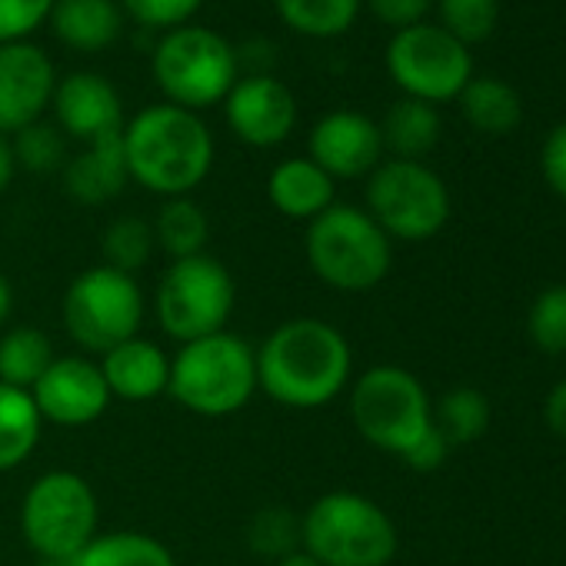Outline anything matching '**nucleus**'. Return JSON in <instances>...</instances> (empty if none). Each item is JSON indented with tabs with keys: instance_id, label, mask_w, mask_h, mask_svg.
<instances>
[{
	"instance_id": "41",
	"label": "nucleus",
	"mask_w": 566,
	"mask_h": 566,
	"mask_svg": "<svg viewBox=\"0 0 566 566\" xmlns=\"http://www.w3.org/2000/svg\"><path fill=\"white\" fill-rule=\"evenodd\" d=\"M18 174V160H14V150H11V140L8 137H0V193H4L11 187Z\"/></svg>"
},
{
	"instance_id": "19",
	"label": "nucleus",
	"mask_w": 566,
	"mask_h": 566,
	"mask_svg": "<svg viewBox=\"0 0 566 566\" xmlns=\"http://www.w3.org/2000/svg\"><path fill=\"white\" fill-rule=\"evenodd\" d=\"M127 184H130V170H127V157H124V130L87 144L64 167L67 193L87 207H101V203L120 197Z\"/></svg>"
},
{
	"instance_id": "17",
	"label": "nucleus",
	"mask_w": 566,
	"mask_h": 566,
	"mask_svg": "<svg viewBox=\"0 0 566 566\" xmlns=\"http://www.w3.org/2000/svg\"><path fill=\"white\" fill-rule=\"evenodd\" d=\"M54 114L57 127L84 144H94L101 137L124 130V104L117 87L101 74H71L54 91Z\"/></svg>"
},
{
	"instance_id": "18",
	"label": "nucleus",
	"mask_w": 566,
	"mask_h": 566,
	"mask_svg": "<svg viewBox=\"0 0 566 566\" xmlns=\"http://www.w3.org/2000/svg\"><path fill=\"white\" fill-rule=\"evenodd\" d=\"M101 374H104L111 397L130 400V403H147V400H157L160 394H167L170 357L154 340L130 337L101 357Z\"/></svg>"
},
{
	"instance_id": "24",
	"label": "nucleus",
	"mask_w": 566,
	"mask_h": 566,
	"mask_svg": "<svg viewBox=\"0 0 566 566\" xmlns=\"http://www.w3.org/2000/svg\"><path fill=\"white\" fill-rule=\"evenodd\" d=\"M460 111L467 124L480 134H510L523 117L520 94L496 77H470V84L460 91Z\"/></svg>"
},
{
	"instance_id": "33",
	"label": "nucleus",
	"mask_w": 566,
	"mask_h": 566,
	"mask_svg": "<svg viewBox=\"0 0 566 566\" xmlns=\"http://www.w3.org/2000/svg\"><path fill=\"white\" fill-rule=\"evenodd\" d=\"M500 14V0H440L443 31L460 44H480L493 34Z\"/></svg>"
},
{
	"instance_id": "31",
	"label": "nucleus",
	"mask_w": 566,
	"mask_h": 566,
	"mask_svg": "<svg viewBox=\"0 0 566 566\" xmlns=\"http://www.w3.org/2000/svg\"><path fill=\"white\" fill-rule=\"evenodd\" d=\"M154 247H157L154 227L140 217H117L114 223H107V230L101 237L104 263L120 273H130V276L150 263Z\"/></svg>"
},
{
	"instance_id": "9",
	"label": "nucleus",
	"mask_w": 566,
	"mask_h": 566,
	"mask_svg": "<svg viewBox=\"0 0 566 566\" xmlns=\"http://www.w3.org/2000/svg\"><path fill=\"white\" fill-rule=\"evenodd\" d=\"M233 304L237 283L230 270L210 253L174 260L154 294L157 324L177 344H190L227 331Z\"/></svg>"
},
{
	"instance_id": "25",
	"label": "nucleus",
	"mask_w": 566,
	"mask_h": 566,
	"mask_svg": "<svg viewBox=\"0 0 566 566\" xmlns=\"http://www.w3.org/2000/svg\"><path fill=\"white\" fill-rule=\"evenodd\" d=\"M71 566H177V559L150 533L114 530V533H97Z\"/></svg>"
},
{
	"instance_id": "32",
	"label": "nucleus",
	"mask_w": 566,
	"mask_h": 566,
	"mask_svg": "<svg viewBox=\"0 0 566 566\" xmlns=\"http://www.w3.org/2000/svg\"><path fill=\"white\" fill-rule=\"evenodd\" d=\"M526 334L539 354H566V283H553L536 294L526 317Z\"/></svg>"
},
{
	"instance_id": "16",
	"label": "nucleus",
	"mask_w": 566,
	"mask_h": 566,
	"mask_svg": "<svg viewBox=\"0 0 566 566\" xmlns=\"http://www.w3.org/2000/svg\"><path fill=\"white\" fill-rule=\"evenodd\" d=\"M311 160L334 180L370 177L384 157L380 124L360 111H331L311 130Z\"/></svg>"
},
{
	"instance_id": "2",
	"label": "nucleus",
	"mask_w": 566,
	"mask_h": 566,
	"mask_svg": "<svg viewBox=\"0 0 566 566\" xmlns=\"http://www.w3.org/2000/svg\"><path fill=\"white\" fill-rule=\"evenodd\" d=\"M124 157L144 190L164 200L190 197L213 167V137L193 111L154 104L124 124Z\"/></svg>"
},
{
	"instance_id": "13",
	"label": "nucleus",
	"mask_w": 566,
	"mask_h": 566,
	"mask_svg": "<svg viewBox=\"0 0 566 566\" xmlns=\"http://www.w3.org/2000/svg\"><path fill=\"white\" fill-rule=\"evenodd\" d=\"M227 124L237 140L247 147L266 150L283 144L297 127V97L273 74H247L237 77L223 101Z\"/></svg>"
},
{
	"instance_id": "12",
	"label": "nucleus",
	"mask_w": 566,
	"mask_h": 566,
	"mask_svg": "<svg viewBox=\"0 0 566 566\" xmlns=\"http://www.w3.org/2000/svg\"><path fill=\"white\" fill-rule=\"evenodd\" d=\"M387 71L394 84L423 104L457 101L473 77L470 48L440 24H413L394 34L387 48Z\"/></svg>"
},
{
	"instance_id": "40",
	"label": "nucleus",
	"mask_w": 566,
	"mask_h": 566,
	"mask_svg": "<svg viewBox=\"0 0 566 566\" xmlns=\"http://www.w3.org/2000/svg\"><path fill=\"white\" fill-rule=\"evenodd\" d=\"M543 420H546V427H549L559 440H566V380H559V384L546 394V400H543Z\"/></svg>"
},
{
	"instance_id": "38",
	"label": "nucleus",
	"mask_w": 566,
	"mask_h": 566,
	"mask_svg": "<svg viewBox=\"0 0 566 566\" xmlns=\"http://www.w3.org/2000/svg\"><path fill=\"white\" fill-rule=\"evenodd\" d=\"M447 457H450V440L437 427H430L400 460L417 473H433V470H440L447 463Z\"/></svg>"
},
{
	"instance_id": "10",
	"label": "nucleus",
	"mask_w": 566,
	"mask_h": 566,
	"mask_svg": "<svg viewBox=\"0 0 566 566\" xmlns=\"http://www.w3.org/2000/svg\"><path fill=\"white\" fill-rule=\"evenodd\" d=\"M64 327L81 350L107 354L137 337L144 324V291L137 276L97 263L71 280L61 304Z\"/></svg>"
},
{
	"instance_id": "3",
	"label": "nucleus",
	"mask_w": 566,
	"mask_h": 566,
	"mask_svg": "<svg viewBox=\"0 0 566 566\" xmlns=\"http://www.w3.org/2000/svg\"><path fill=\"white\" fill-rule=\"evenodd\" d=\"M397 546V523L364 493L331 490L301 516V549L321 566H390Z\"/></svg>"
},
{
	"instance_id": "8",
	"label": "nucleus",
	"mask_w": 566,
	"mask_h": 566,
	"mask_svg": "<svg viewBox=\"0 0 566 566\" xmlns=\"http://www.w3.org/2000/svg\"><path fill=\"white\" fill-rule=\"evenodd\" d=\"M350 420L370 447L403 457L433 427V403L417 374L380 364L354 380Z\"/></svg>"
},
{
	"instance_id": "14",
	"label": "nucleus",
	"mask_w": 566,
	"mask_h": 566,
	"mask_svg": "<svg viewBox=\"0 0 566 566\" xmlns=\"http://www.w3.org/2000/svg\"><path fill=\"white\" fill-rule=\"evenodd\" d=\"M41 420L57 427H87L111 407L101 364L87 357H57L31 390Z\"/></svg>"
},
{
	"instance_id": "5",
	"label": "nucleus",
	"mask_w": 566,
	"mask_h": 566,
	"mask_svg": "<svg viewBox=\"0 0 566 566\" xmlns=\"http://www.w3.org/2000/svg\"><path fill=\"white\" fill-rule=\"evenodd\" d=\"M307 263L327 287L364 294L387 280L394 243L367 210L334 203L307 227Z\"/></svg>"
},
{
	"instance_id": "34",
	"label": "nucleus",
	"mask_w": 566,
	"mask_h": 566,
	"mask_svg": "<svg viewBox=\"0 0 566 566\" xmlns=\"http://www.w3.org/2000/svg\"><path fill=\"white\" fill-rule=\"evenodd\" d=\"M11 150H14L18 167H24L31 174H51L64 160V137H61L57 127L38 120V124L14 134Z\"/></svg>"
},
{
	"instance_id": "4",
	"label": "nucleus",
	"mask_w": 566,
	"mask_h": 566,
	"mask_svg": "<svg viewBox=\"0 0 566 566\" xmlns=\"http://www.w3.org/2000/svg\"><path fill=\"white\" fill-rule=\"evenodd\" d=\"M167 394L197 417H233L256 394V350L230 331L180 344Z\"/></svg>"
},
{
	"instance_id": "43",
	"label": "nucleus",
	"mask_w": 566,
	"mask_h": 566,
	"mask_svg": "<svg viewBox=\"0 0 566 566\" xmlns=\"http://www.w3.org/2000/svg\"><path fill=\"white\" fill-rule=\"evenodd\" d=\"M273 566H321L307 549H294L291 556H283V559H276Z\"/></svg>"
},
{
	"instance_id": "22",
	"label": "nucleus",
	"mask_w": 566,
	"mask_h": 566,
	"mask_svg": "<svg viewBox=\"0 0 566 566\" xmlns=\"http://www.w3.org/2000/svg\"><path fill=\"white\" fill-rule=\"evenodd\" d=\"M44 420L28 390L0 384V473L18 470L41 443Z\"/></svg>"
},
{
	"instance_id": "28",
	"label": "nucleus",
	"mask_w": 566,
	"mask_h": 566,
	"mask_svg": "<svg viewBox=\"0 0 566 566\" xmlns=\"http://www.w3.org/2000/svg\"><path fill=\"white\" fill-rule=\"evenodd\" d=\"M280 21L304 38H340L354 28L360 0H273Z\"/></svg>"
},
{
	"instance_id": "42",
	"label": "nucleus",
	"mask_w": 566,
	"mask_h": 566,
	"mask_svg": "<svg viewBox=\"0 0 566 566\" xmlns=\"http://www.w3.org/2000/svg\"><path fill=\"white\" fill-rule=\"evenodd\" d=\"M11 311H14V291H11V283L0 276V327L11 321Z\"/></svg>"
},
{
	"instance_id": "36",
	"label": "nucleus",
	"mask_w": 566,
	"mask_h": 566,
	"mask_svg": "<svg viewBox=\"0 0 566 566\" xmlns=\"http://www.w3.org/2000/svg\"><path fill=\"white\" fill-rule=\"evenodd\" d=\"M54 11V0H0V44L28 41Z\"/></svg>"
},
{
	"instance_id": "39",
	"label": "nucleus",
	"mask_w": 566,
	"mask_h": 566,
	"mask_svg": "<svg viewBox=\"0 0 566 566\" xmlns=\"http://www.w3.org/2000/svg\"><path fill=\"white\" fill-rule=\"evenodd\" d=\"M367 4H370V11H374L384 24L403 31V28L423 24V18H427V11H430L433 0H367Z\"/></svg>"
},
{
	"instance_id": "1",
	"label": "nucleus",
	"mask_w": 566,
	"mask_h": 566,
	"mask_svg": "<svg viewBox=\"0 0 566 566\" xmlns=\"http://www.w3.org/2000/svg\"><path fill=\"white\" fill-rule=\"evenodd\" d=\"M354 374L350 340L321 317L283 321L256 347V390L287 410L334 403Z\"/></svg>"
},
{
	"instance_id": "30",
	"label": "nucleus",
	"mask_w": 566,
	"mask_h": 566,
	"mask_svg": "<svg viewBox=\"0 0 566 566\" xmlns=\"http://www.w3.org/2000/svg\"><path fill=\"white\" fill-rule=\"evenodd\" d=\"M247 543L263 559H283L301 549V516L291 506H260L247 523Z\"/></svg>"
},
{
	"instance_id": "44",
	"label": "nucleus",
	"mask_w": 566,
	"mask_h": 566,
	"mask_svg": "<svg viewBox=\"0 0 566 566\" xmlns=\"http://www.w3.org/2000/svg\"><path fill=\"white\" fill-rule=\"evenodd\" d=\"M38 566H71V563H44V559H41Z\"/></svg>"
},
{
	"instance_id": "21",
	"label": "nucleus",
	"mask_w": 566,
	"mask_h": 566,
	"mask_svg": "<svg viewBox=\"0 0 566 566\" xmlns=\"http://www.w3.org/2000/svg\"><path fill=\"white\" fill-rule=\"evenodd\" d=\"M48 21L71 51L97 54L120 38L124 14L114 0H54Z\"/></svg>"
},
{
	"instance_id": "27",
	"label": "nucleus",
	"mask_w": 566,
	"mask_h": 566,
	"mask_svg": "<svg viewBox=\"0 0 566 566\" xmlns=\"http://www.w3.org/2000/svg\"><path fill=\"white\" fill-rule=\"evenodd\" d=\"M154 227V240L164 253H170V260H184V256H197L203 253L207 240H210V220L203 213L200 203H193L190 197H170L164 200V207L157 210Z\"/></svg>"
},
{
	"instance_id": "15",
	"label": "nucleus",
	"mask_w": 566,
	"mask_h": 566,
	"mask_svg": "<svg viewBox=\"0 0 566 566\" xmlns=\"http://www.w3.org/2000/svg\"><path fill=\"white\" fill-rule=\"evenodd\" d=\"M57 91L51 57L28 44H0V137L41 120Z\"/></svg>"
},
{
	"instance_id": "6",
	"label": "nucleus",
	"mask_w": 566,
	"mask_h": 566,
	"mask_svg": "<svg viewBox=\"0 0 566 566\" xmlns=\"http://www.w3.org/2000/svg\"><path fill=\"white\" fill-rule=\"evenodd\" d=\"M97 493L74 470H51L24 493L21 536L44 563H74L97 536Z\"/></svg>"
},
{
	"instance_id": "23",
	"label": "nucleus",
	"mask_w": 566,
	"mask_h": 566,
	"mask_svg": "<svg viewBox=\"0 0 566 566\" xmlns=\"http://www.w3.org/2000/svg\"><path fill=\"white\" fill-rule=\"evenodd\" d=\"M380 137H384V150H394L397 160H420L440 140V114L433 104L403 97L387 111L380 124Z\"/></svg>"
},
{
	"instance_id": "35",
	"label": "nucleus",
	"mask_w": 566,
	"mask_h": 566,
	"mask_svg": "<svg viewBox=\"0 0 566 566\" xmlns=\"http://www.w3.org/2000/svg\"><path fill=\"white\" fill-rule=\"evenodd\" d=\"M203 0H124V11L147 31H177L190 24Z\"/></svg>"
},
{
	"instance_id": "37",
	"label": "nucleus",
	"mask_w": 566,
	"mask_h": 566,
	"mask_svg": "<svg viewBox=\"0 0 566 566\" xmlns=\"http://www.w3.org/2000/svg\"><path fill=\"white\" fill-rule=\"evenodd\" d=\"M539 170L549 190L566 200V120L546 134L543 150H539Z\"/></svg>"
},
{
	"instance_id": "11",
	"label": "nucleus",
	"mask_w": 566,
	"mask_h": 566,
	"mask_svg": "<svg viewBox=\"0 0 566 566\" xmlns=\"http://www.w3.org/2000/svg\"><path fill=\"white\" fill-rule=\"evenodd\" d=\"M367 213L390 240L420 243L450 220L447 184L420 160H387L367 177Z\"/></svg>"
},
{
	"instance_id": "26",
	"label": "nucleus",
	"mask_w": 566,
	"mask_h": 566,
	"mask_svg": "<svg viewBox=\"0 0 566 566\" xmlns=\"http://www.w3.org/2000/svg\"><path fill=\"white\" fill-rule=\"evenodd\" d=\"M54 360V344L38 327H11L0 337V384L31 394Z\"/></svg>"
},
{
	"instance_id": "7",
	"label": "nucleus",
	"mask_w": 566,
	"mask_h": 566,
	"mask_svg": "<svg viewBox=\"0 0 566 566\" xmlns=\"http://www.w3.org/2000/svg\"><path fill=\"white\" fill-rule=\"evenodd\" d=\"M150 71L167 104L197 114L227 101L230 87L237 84L240 61L230 41L217 31L184 24L157 41Z\"/></svg>"
},
{
	"instance_id": "20",
	"label": "nucleus",
	"mask_w": 566,
	"mask_h": 566,
	"mask_svg": "<svg viewBox=\"0 0 566 566\" xmlns=\"http://www.w3.org/2000/svg\"><path fill=\"white\" fill-rule=\"evenodd\" d=\"M337 180L324 174L311 157H287L270 170L266 197L270 203L291 220H314L327 207H334Z\"/></svg>"
},
{
	"instance_id": "29",
	"label": "nucleus",
	"mask_w": 566,
	"mask_h": 566,
	"mask_svg": "<svg viewBox=\"0 0 566 566\" xmlns=\"http://www.w3.org/2000/svg\"><path fill=\"white\" fill-rule=\"evenodd\" d=\"M493 407L476 387H453L433 407V427L453 443H473L490 430Z\"/></svg>"
}]
</instances>
